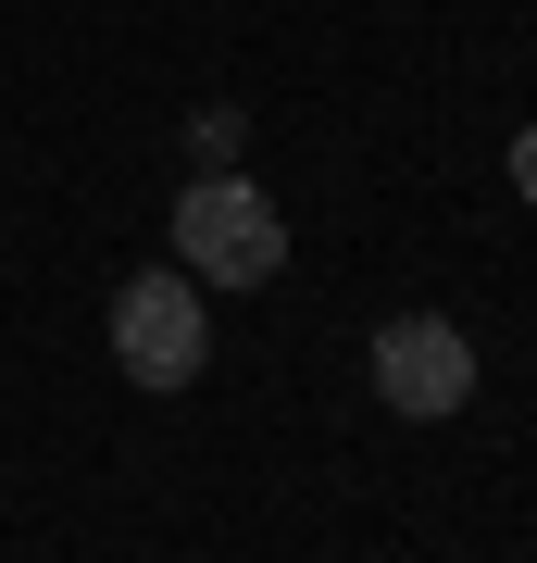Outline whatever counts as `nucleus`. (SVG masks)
I'll list each match as a JSON object with an SVG mask.
<instances>
[{
	"label": "nucleus",
	"instance_id": "nucleus-4",
	"mask_svg": "<svg viewBox=\"0 0 537 563\" xmlns=\"http://www.w3.org/2000/svg\"><path fill=\"white\" fill-rule=\"evenodd\" d=\"M513 188H525V201H537V125H525V139H513Z\"/></svg>",
	"mask_w": 537,
	"mask_h": 563
},
{
	"label": "nucleus",
	"instance_id": "nucleus-3",
	"mask_svg": "<svg viewBox=\"0 0 537 563\" xmlns=\"http://www.w3.org/2000/svg\"><path fill=\"white\" fill-rule=\"evenodd\" d=\"M376 401L413 413V426L462 413V401H476V339H462L450 313H388L376 325Z\"/></svg>",
	"mask_w": 537,
	"mask_h": 563
},
{
	"label": "nucleus",
	"instance_id": "nucleus-1",
	"mask_svg": "<svg viewBox=\"0 0 537 563\" xmlns=\"http://www.w3.org/2000/svg\"><path fill=\"white\" fill-rule=\"evenodd\" d=\"M176 263L200 288H276L288 276V213L262 176H188L176 188Z\"/></svg>",
	"mask_w": 537,
	"mask_h": 563
},
{
	"label": "nucleus",
	"instance_id": "nucleus-2",
	"mask_svg": "<svg viewBox=\"0 0 537 563\" xmlns=\"http://www.w3.org/2000/svg\"><path fill=\"white\" fill-rule=\"evenodd\" d=\"M113 363L138 388H200L213 376V313H200V276H125L113 288Z\"/></svg>",
	"mask_w": 537,
	"mask_h": 563
}]
</instances>
